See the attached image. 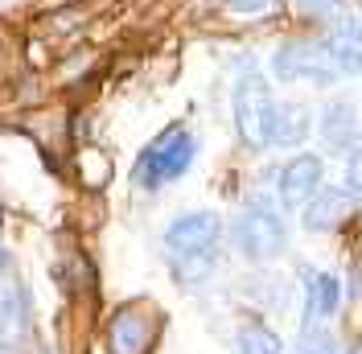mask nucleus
<instances>
[{
	"mask_svg": "<svg viewBox=\"0 0 362 354\" xmlns=\"http://www.w3.org/2000/svg\"><path fill=\"white\" fill-rule=\"evenodd\" d=\"M235 346H239L243 354H284V342H280L268 326H259V321L243 326L239 338H235Z\"/></svg>",
	"mask_w": 362,
	"mask_h": 354,
	"instance_id": "obj_13",
	"label": "nucleus"
},
{
	"mask_svg": "<svg viewBox=\"0 0 362 354\" xmlns=\"http://www.w3.org/2000/svg\"><path fill=\"white\" fill-rule=\"evenodd\" d=\"M194 156H198V136L185 132L181 124H173V128H165V132L140 153V161H136V181H140L144 190H160V185L185 177V169L194 165Z\"/></svg>",
	"mask_w": 362,
	"mask_h": 354,
	"instance_id": "obj_4",
	"label": "nucleus"
},
{
	"mask_svg": "<svg viewBox=\"0 0 362 354\" xmlns=\"http://www.w3.org/2000/svg\"><path fill=\"white\" fill-rule=\"evenodd\" d=\"M230 244L235 251L251 264H272L284 256L288 247V227L280 219V210L268 202H251L239 219L230 222Z\"/></svg>",
	"mask_w": 362,
	"mask_h": 354,
	"instance_id": "obj_3",
	"label": "nucleus"
},
{
	"mask_svg": "<svg viewBox=\"0 0 362 354\" xmlns=\"http://www.w3.org/2000/svg\"><path fill=\"white\" fill-rule=\"evenodd\" d=\"M223 239V219L214 210H194V215H181L169 222L165 231V247H169V260L177 264L181 276H198L214 264V247Z\"/></svg>",
	"mask_w": 362,
	"mask_h": 354,
	"instance_id": "obj_2",
	"label": "nucleus"
},
{
	"mask_svg": "<svg viewBox=\"0 0 362 354\" xmlns=\"http://www.w3.org/2000/svg\"><path fill=\"white\" fill-rule=\"evenodd\" d=\"M317 132H321L329 153L350 156L358 149V108L350 99H329L317 115Z\"/></svg>",
	"mask_w": 362,
	"mask_h": 354,
	"instance_id": "obj_7",
	"label": "nucleus"
},
{
	"mask_svg": "<svg viewBox=\"0 0 362 354\" xmlns=\"http://www.w3.org/2000/svg\"><path fill=\"white\" fill-rule=\"evenodd\" d=\"M346 190H350V194L362 202V144H358L350 156H346Z\"/></svg>",
	"mask_w": 362,
	"mask_h": 354,
	"instance_id": "obj_15",
	"label": "nucleus"
},
{
	"mask_svg": "<svg viewBox=\"0 0 362 354\" xmlns=\"http://www.w3.org/2000/svg\"><path fill=\"white\" fill-rule=\"evenodd\" d=\"M300 4H309V8H341V4H350V0H300Z\"/></svg>",
	"mask_w": 362,
	"mask_h": 354,
	"instance_id": "obj_17",
	"label": "nucleus"
},
{
	"mask_svg": "<svg viewBox=\"0 0 362 354\" xmlns=\"http://www.w3.org/2000/svg\"><path fill=\"white\" fill-rule=\"evenodd\" d=\"M313 132V111L305 103H276V128H272V144L280 149H300Z\"/></svg>",
	"mask_w": 362,
	"mask_h": 354,
	"instance_id": "obj_11",
	"label": "nucleus"
},
{
	"mask_svg": "<svg viewBox=\"0 0 362 354\" xmlns=\"http://www.w3.org/2000/svg\"><path fill=\"white\" fill-rule=\"evenodd\" d=\"M276 0H226V8L230 13H264V8H272Z\"/></svg>",
	"mask_w": 362,
	"mask_h": 354,
	"instance_id": "obj_16",
	"label": "nucleus"
},
{
	"mask_svg": "<svg viewBox=\"0 0 362 354\" xmlns=\"http://www.w3.org/2000/svg\"><path fill=\"white\" fill-rule=\"evenodd\" d=\"M272 70L280 83H309V87H334L341 79L321 38H288L272 54Z\"/></svg>",
	"mask_w": 362,
	"mask_h": 354,
	"instance_id": "obj_5",
	"label": "nucleus"
},
{
	"mask_svg": "<svg viewBox=\"0 0 362 354\" xmlns=\"http://www.w3.org/2000/svg\"><path fill=\"white\" fill-rule=\"evenodd\" d=\"M350 354H362V346H354V350H350Z\"/></svg>",
	"mask_w": 362,
	"mask_h": 354,
	"instance_id": "obj_18",
	"label": "nucleus"
},
{
	"mask_svg": "<svg viewBox=\"0 0 362 354\" xmlns=\"http://www.w3.org/2000/svg\"><path fill=\"white\" fill-rule=\"evenodd\" d=\"M354 206H358V198L346 185H321L313 198L305 202V231H313V235L334 231L354 215Z\"/></svg>",
	"mask_w": 362,
	"mask_h": 354,
	"instance_id": "obj_8",
	"label": "nucleus"
},
{
	"mask_svg": "<svg viewBox=\"0 0 362 354\" xmlns=\"http://www.w3.org/2000/svg\"><path fill=\"white\" fill-rule=\"evenodd\" d=\"M153 317H144L140 309H119L112 321V330H107V350L112 354H144L153 346Z\"/></svg>",
	"mask_w": 362,
	"mask_h": 354,
	"instance_id": "obj_10",
	"label": "nucleus"
},
{
	"mask_svg": "<svg viewBox=\"0 0 362 354\" xmlns=\"http://www.w3.org/2000/svg\"><path fill=\"white\" fill-rule=\"evenodd\" d=\"M230 115H235V136L247 153L272 149V128H276V99L272 83L259 67H243L235 87H230Z\"/></svg>",
	"mask_w": 362,
	"mask_h": 354,
	"instance_id": "obj_1",
	"label": "nucleus"
},
{
	"mask_svg": "<svg viewBox=\"0 0 362 354\" xmlns=\"http://www.w3.org/2000/svg\"><path fill=\"white\" fill-rule=\"evenodd\" d=\"M296 354H334V338H329V330L309 326L305 338H300V350H296Z\"/></svg>",
	"mask_w": 362,
	"mask_h": 354,
	"instance_id": "obj_14",
	"label": "nucleus"
},
{
	"mask_svg": "<svg viewBox=\"0 0 362 354\" xmlns=\"http://www.w3.org/2000/svg\"><path fill=\"white\" fill-rule=\"evenodd\" d=\"M321 177H325V161L317 153L288 156V161L280 165V173H276V198H280V206H284V210L305 206V202L321 190Z\"/></svg>",
	"mask_w": 362,
	"mask_h": 354,
	"instance_id": "obj_6",
	"label": "nucleus"
},
{
	"mask_svg": "<svg viewBox=\"0 0 362 354\" xmlns=\"http://www.w3.org/2000/svg\"><path fill=\"white\" fill-rule=\"evenodd\" d=\"M0 272H4V256H0Z\"/></svg>",
	"mask_w": 362,
	"mask_h": 354,
	"instance_id": "obj_19",
	"label": "nucleus"
},
{
	"mask_svg": "<svg viewBox=\"0 0 362 354\" xmlns=\"http://www.w3.org/2000/svg\"><path fill=\"white\" fill-rule=\"evenodd\" d=\"M338 301H341L338 276H329V272H313V276H309V317H334Z\"/></svg>",
	"mask_w": 362,
	"mask_h": 354,
	"instance_id": "obj_12",
	"label": "nucleus"
},
{
	"mask_svg": "<svg viewBox=\"0 0 362 354\" xmlns=\"http://www.w3.org/2000/svg\"><path fill=\"white\" fill-rule=\"evenodd\" d=\"M321 42H325L341 74H362V21H354V17L329 21L321 29Z\"/></svg>",
	"mask_w": 362,
	"mask_h": 354,
	"instance_id": "obj_9",
	"label": "nucleus"
}]
</instances>
